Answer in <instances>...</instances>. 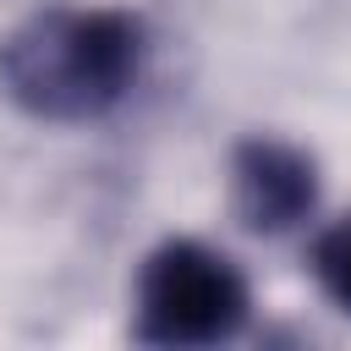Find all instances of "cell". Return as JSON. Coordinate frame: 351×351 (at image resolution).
Masks as SVG:
<instances>
[{
    "instance_id": "obj_1",
    "label": "cell",
    "mask_w": 351,
    "mask_h": 351,
    "mask_svg": "<svg viewBox=\"0 0 351 351\" xmlns=\"http://www.w3.org/2000/svg\"><path fill=\"white\" fill-rule=\"evenodd\" d=\"M143 71V22L115 5H44L0 38V88L38 121H99Z\"/></svg>"
},
{
    "instance_id": "obj_2",
    "label": "cell",
    "mask_w": 351,
    "mask_h": 351,
    "mask_svg": "<svg viewBox=\"0 0 351 351\" xmlns=\"http://www.w3.org/2000/svg\"><path fill=\"white\" fill-rule=\"evenodd\" d=\"M241 269L203 241H165L137 274V340L148 346H219L247 324Z\"/></svg>"
},
{
    "instance_id": "obj_3",
    "label": "cell",
    "mask_w": 351,
    "mask_h": 351,
    "mask_svg": "<svg viewBox=\"0 0 351 351\" xmlns=\"http://www.w3.org/2000/svg\"><path fill=\"white\" fill-rule=\"evenodd\" d=\"M230 203L247 230L280 236L302 225L318 203V165L280 137H247L230 159Z\"/></svg>"
},
{
    "instance_id": "obj_4",
    "label": "cell",
    "mask_w": 351,
    "mask_h": 351,
    "mask_svg": "<svg viewBox=\"0 0 351 351\" xmlns=\"http://www.w3.org/2000/svg\"><path fill=\"white\" fill-rule=\"evenodd\" d=\"M313 274H318L324 296L351 313V214L335 219V225L313 241Z\"/></svg>"
}]
</instances>
